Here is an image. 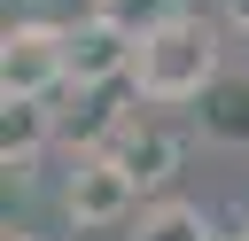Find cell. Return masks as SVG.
Masks as SVG:
<instances>
[{
  "mask_svg": "<svg viewBox=\"0 0 249 241\" xmlns=\"http://www.w3.org/2000/svg\"><path fill=\"white\" fill-rule=\"evenodd\" d=\"M132 54H140V39L117 31L109 16L86 8V16L70 23V86H78V93H101V86H117V78L132 86Z\"/></svg>",
  "mask_w": 249,
  "mask_h": 241,
  "instance_id": "277c9868",
  "label": "cell"
},
{
  "mask_svg": "<svg viewBox=\"0 0 249 241\" xmlns=\"http://www.w3.org/2000/svg\"><path fill=\"white\" fill-rule=\"evenodd\" d=\"M54 132H62V124H54L47 101H0V171H8V187H31L39 148H47Z\"/></svg>",
  "mask_w": 249,
  "mask_h": 241,
  "instance_id": "8992f818",
  "label": "cell"
},
{
  "mask_svg": "<svg viewBox=\"0 0 249 241\" xmlns=\"http://www.w3.org/2000/svg\"><path fill=\"white\" fill-rule=\"evenodd\" d=\"M132 202H140V187L124 179V163H117L109 148H78V163H70V179H62V218H70L78 233H101V225H124Z\"/></svg>",
  "mask_w": 249,
  "mask_h": 241,
  "instance_id": "3957f363",
  "label": "cell"
},
{
  "mask_svg": "<svg viewBox=\"0 0 249 241\" xmlns=\"http://www.w3.org/2000/svg\"><path fill=\"white\" fill-rule=\"evenodd\" d=\"M54 86H70V23L23 16L0 39V101H54Z\"/></svg>",
  "mask_w": 249,
  "mask_h": 241,
  "instance_id": "7a4b0ae2",
  "label": "cell"
},
{
  "mask_svg": "<svg viewBox=\"0 0 249 241\" xmlns=\"http://www.w3.org/2000/svg\"><path fill=\"white\" fill-rule=\"evenodd\" d=\"M109 155H117V163H124V179H132V187L148 194V187H163V179L179 171V132L132 109V117L117 124V140H109Z\"/></svg>",
  "mask_w": 249,
  "mask_h": 241,
  "instance_id": "5b68a950",
  "label": "cell"
},
{
  "mask_svg": "<svg viewBox=\"0 0 249 241\" xmlns=\"http://www.w3.org/2000/svg\"><path fill=\"white\" fill-rule=\"evenodd\" d=\"M218 70H226V62H218V31H210L202 16H171L163 31L140 39V54H132V93L156 101V109H179V101H202Z\"/></svg>",
  "mask_w": 249,
  "mask_h": 241,
  "instance_id": "6da1fadb",
  "label": "cell"
},
{
  "mask_svg": "<svg viewBox=\"0 0 249 241\" xmlns=\"http://www.w3.org/2000/svg\"><path fill=\"white\" fill-rule=\"evenodd\" d=\"M93 16H109L117 31H132V39H148V31H163L171 16H187L179 0H93Z\"/></svg>",
  "mask_w": 249,
  "mask_h": 241,
  "instance_id": "9c48e42d",
  "label": "cell"
},
{
  "mask_svg": "<svg viewBox=\"0 0 249 241\" xmlns=\"http://www.w3.org/2000/svg\"><path fill=\"white\" fill-rule=\"evenodd\" d=\"M124 241H210V218H202V202L163 194V202H148V210L132 218V233H124Z\"/></svg>",
  "mask_w": 249,
  "mask_h": 241,
  "instance_id": "ba28073f",
  "label": "cell"
},
{
  "mask_svg": "<svg viewBox=\"0 0 249 241\" xmlns=\"http://www.w3.org/2000/svg\"><path fill=\"white\" fill-rule=\"evenodd\" d=\"M226 16H233V23H241V31H249V0H226Z\"/></svg>",
  "mask_w": 249,
  "mask_h": 241,
  "instance_id": "30bf717a",
  "label": "cell"
},
{
  "mask_svg": "<svg viewBox=\"0 0 249 241\" xmlns=\"http://www.w3.org/2000/svg\"><path fill=\"white\" fill-rule=\"evenodd\" d=\"M233 241H249V225H241V233H233Z\"/></svg>",
  "mask_w": 249,
  "mask_h": 241,
  "instance_id": "8fae6325",
  "label": "cell"
},
{
  "mask_svg": "<svg viewBox=\"0 0 249 241\" xmlns=\"http://www.w3.org/2000/svg\"><path fill=\"white\" fill-rule=\"evenodd\" d=\"M195 124L218 148H249V70H218L210 93L195 101Z\"/></svg>",
  "mask_w": 249,
  "mask_h": 241,
  "instance_id": "52a82bcc",
  "label": "cell"
}]
</instances>
